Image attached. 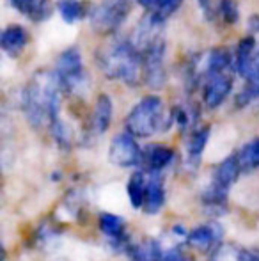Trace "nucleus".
<instances>
[{
  "label": "nucleus",
  "instance_id": "25",
  "mask_svg": "<svg viewBox=\"0 0 259 261\" xmlns=\"http://www.w3.org/2000/svg\"><path fill=\"white\" fill-rule=\"evenodd\" d=\"M197 4H199L200 11H203L204 18H206L208 21H211V23H213L215 18H217V14H215L213 0H197Z\"/></svg>",
  "mask_w": 259,
  "mask_h": 261
},
{
  "label": "nucleus",
  "instance_id": "23",
  "mask_svg": "<svg viewBox=\"0 0 259 261\" xmlns=\"http://www.w3.org/2000/svg\"><path fill=\"white\" fill-rule=\"evenodd\" d=\"M240 165H242L243 172H250L254 169L259 167V137L252 139L250 142H247L242 148V151L238 153Z\"/></svg>",
  "mask_w": 259,
  "mask_h": 261
},
{
  "label": "nucleus",
  "instance_id": "10",
  "mask_svg": "<svg viewBox=\"0 0 259 261\" xmlns=\"http://www.w3.org/2000/svg\"><path fill=\"white\" fill-rule=\"evenodd\" d=\"M28 32L18 23L7 25L0 36V46L9 57H18L28 45Z\"/></svg>",
  "mask_w": 259,
  "mask_h": 261
},
{
  "label": "nucleus",
  "instance_id": "9",
  "mask_svg": "<svg viewBox=\"0 0 259 261\" xmlns=\"http://www.w3.org/2000/svg\"><path fill=\"white\" fill-rule=\"evenodd\" d=\"M233 91V73H217L204 79L203 86V101L208 109H217L225 101Z\"/></svg>",
  "mask_w": 259,
  "mask_h": 261
},
{
  "label": "nucleus",
  "instance_id": "18",
  "mask_svg": "<svg viewBox=\"0 0 259 261\" xmlns=\"http://www.w3.org/2000/svg\"><path fill=\"white\" fill-rule=\"evenodd\" d=\"M146 189H148V171H137L131 174L128 185H126V194L130 197V203L133 208H144L146 201Z\"/></svg>",
  "mask_w": 259,
  "mask_h": 261
},
{
  "label": "nucleus",
  "instance_id": "11",
  "mask_svg": "<svg viewBox=\"0 0 259 261\" xmlns=\"http://www.w3.org/2000/svg\"><path fill=\"white\" fill-rule=\"evenodd\" d=\"M257 41L254 36H245L238 41L236 46V55H235V69L238 71V75H242L245 79L252 69L254 62L257 61Z\"/></svg>",
  "mask_w": 259,
  "mask_h": 261
},
{
  "label": "nucleus",
  "instance_id": "7",
  "mask_svg": "<svg viewBox=\"0 0 259 261\" xmlns=\"http://www.w3.org/2000/svg\"><path fill=\"white\" fill-rule=\"evenodd\" d=\"M165 39L163 36L151 45H148L142 54V73H144V82L151 89H162L167 82V71H165Z\"/></svg>",
  "mask_w": 259,
  "mask_h": 261
},
{
  "label": "nucleus",
  "instance_id": "15",
  "mask_svg": "<svg viewBox=\"0 0 259 261\" xmlns=\"http://www.w3.org/2000/svg\"><path fill=\"white\" fill-rule=\"evenodd\" d=\"M172 158H174L172 148L163 144H153L144 149L142 160L148 165V172H160L162 174V171L172 162Z\"/></svg>",
  "mask_w": 259,
  "mask_h": 261
},
{
  "label": "nucleus",
  "instance_id": "8",
  "mask_svg": "<svg viewBox=\"0 0 259 261\" xmlns=\"http://www.w3.org/2000/svg\"><path fill=\"white\" fill-rule=\"evenodd\" d=\"M142 156H144V151L137 144L133 135L128 134V132L116 135L112 139L110 148H108V160L114 165L123 169L135 167L142 162Z\"/></svg>",
  "mask_w": 259,
  "mask_h": 261
},
{
  "label": "nucleus",
  "instance_id": "17",
  "mask_svg": "<svg viewBox=\"0 0 259 261\" xmlns=\"http://www.w3.org/2000/svg\"><path fill=\"white\" fill-rule=\"evenodd\" d=\"M210 134H211V128L206 124V126H200V128H197V130H194L190 137H188L187 160L192 167H197V165L200 164V156H203L208 141H210Z\"/></svg>",
  "mask_w": 259,
  "mask_h": 261
},
{
  "label": "nucleus",
  "instance_id": "2",
  "mask_svg": "<svg viewBox=\"0 0 259 261\" xmlns=\"http://www.w3.org/2000/svg\"><path fill=\"white\" fill-rule=\"evenodd\" d=\"M98 68L108 80H118L135 87L144 80L142 54L131 39H118L96 52Z\"/></svg>",
  "mask_w": 259,
  "mask_h": 261
},
{
  "label": "nucleus",
  "instance_id": "5",
  "mask_svg": "<svg viewBox=\"0 0 259 261\" xmlns=\"http://www.w3.org/2000/svg\"><path fill=\"white\" fill-rule=\"evenodd\" d=\"M133 0H103L89 13L91 29L98 36H112L123 27L131 13Z\"/></svg>",
  "mask_w": 259,
  "mask_h": 261
},
{
  "label": "nucleus",
  "instance_id": "20",
  "mask_svg": "<svg viewBox=\"0 0 259 261\" xmlns=\"http://www.w3.org/2000/svg\"><path fill=\"white\" fill-rule=\"evenodd\" d=\"M100 229H101V233L107 234L116 244H123L126 238L125 237V229H126L125 219H121V217L116 215V213H101Z\"/></svg>",
  "mask_w": 259,
  "mask_h": 261
},
{
  "label": "nucleus",
  "instance_id": "3",
  "mask_svg": "<svg viewBox=\"0 0 259 261\" xmlns=\"http://www.w3.org/2000/svg\"><path fill=\"white\" fill-rule=\"evenodd\" d=\"M172 123V114L169 117L165 116L162 98L156 94H148L130 110L125 119V128L133 137L148 139L158 132H165Z\"/></svg>",
  "mask_w": 259,
  "mask_h": 261
},
{
  "label": "nucleus",
  "instance_id": "19",
  "mask_svg": "<svg viewBox=\"0 0 259 261\" xmlns=\"http://www.w3.org/2000/svg\"><path fill=\"white\" fill-rule=\"evenodd\" d=\"M256 98H259V57H257V61L254 62L250 73L245 76V86H243V89L240 91V94L236 96V107H238V109L247 107L249 103H252Z\"/></svg>",
  "mask_w": 259,
  "mask_h": 261
},
{
  "label": "nucleus",
  "instance_id": "1",
  "mask_svg": "<svg viewBox=\"0 0 259 261\" xmlns=\"http://www.w3.org/2000/svg\"><path fill=\"white\" fill-rule=\"evenodd\" d=\"M61 86L55 73L39 69L31 76L21 93V110L34 128L53 124L61 119Z\"/></svg>",
  "mask_w": 259,
  "mask_h": 261
},
{
  "label": "nucleus",
  "instance_id": "16",
  "mask_svg": "<svg viewBox=\"0 0 259 261\" xmlns=\"http://www.w3.org/2000/svg\"><path fill=\"white\" fill-rule=\"evenodd\" d=\"M220 234L222 233L217 226L208 224V226H199V227H195V229H192L190 233H188L187 240L192 247L197 249V251H210L218 242Z\"/></svg>",
  "mask_w": 259,
  "mask_h": 261
},
{
  "label": "nucleus",
  "instance_id": "14",
  "mask_svg": "<svg viewBox=\"0 0 259 261\" xmlns=\"http://www.w3.org/2000/svg\"><path fill=\"white\" fill-rule=\"evenodd\" d=\"M11 6L14 7V11L27 16L34 23H41V21L48 20L52 14L50 0H11Z\"/></svg>",
  "mask_w": 259,
  "mask_h": 261
},
{
  "label": "nucleus",
  "instance_id": "24",
  "mask_svg": "<svg viewBox=\"0 0 259 261\" xmlns=\"http://www.w3.org/2000/svg\"><path fill=\"white\" fill-rule=\"evenodd\" d=\"M215 14L224 25H236L240 21V6L236 0H218L215 6Z\"/></svg>",
  "mask_w": 259,
  "mask_h": 261
},
{
  "label": "nucleus",
  "instance_id": "6",
  "mask_svg": "<svg viewBox=\"0 0 259 261\" xmlns=\"http://www.w3.org/2000/svg\"><path fill=\"white\" fill-rule=\"evenodd\" d=\"M240 172H242V165H240L238 155H229L227 158L220 162L215 167L213 178L204 192V203L211 204V206H220L225 203V197L229 194L233 183L238 179Z\"/></svg>",
  "mask_w": 259,
  "mask_h": 261
},
{
  "label": "nucleus",
  "instance_id": "4",
  "mask_svg": "<svg viewBox=\"0 0 259 261\" xmlns=\"http://www.w3.org/2000/svg\"><path fill=\"white\" fill-rule=\"evenodd\" d=\"M55 76L59 80L61 91L71 96H80L89 87V75L83 68L82 54L76 46H69L57 57Z\"/></svg>",
  "mask_w": 259,
  "mask_h": 261
},
{
  "label": "nucleus",
  "instance_id": "22",
  "mask_svg": "<svg viewBox=\"0 0 259 261\" xmlns=\"http://www.w3.org/2000/svg\"><path fill=\"white\" fill-rule=\"evenodd\" d=\"M55 7L68 25L78 23L87 16V4L83 0H57Z\"/></svg>",
  "mask_w": 259,
  "mask_h": 261
},
{
  "label": "nucleus",
  "instance_id": "21",
  "mask_svg": "<svg viewBox=\"0 0 259 261\" xmlns=\"http://www.w3.org/2000/svg\"><path fill=\"white\" fill-rule=\"evenodd\" d=\"M131 261H162V249L160 244L153 238H146L140 244H135L128 251Z\"/></svg>",
  "mask_w": 259,
  "mask_h": 261
},
{
  "label": "nucleus",
  "instance_id": "13",
  "mask_svg": "<svg viewBox=\"0 0 259 261\" xmlns=\"http://www.w3.org/2000/svg\"><path fill=\"white\" fill-rule=\"evenodd\" d=\"M112 114H114V105L110 96L105 93L100 94L91 114V132L94 135H103L112 123Z\"/></svg>",
  "mask_w": 259,
  "mask_h": 261
},
{
  "label": "nucleus",
  "instance_id": "12",
  "mask_svg": "<svg viewBox=\"0 0 259 261\" xmlns=\"http://www.w3.org/2000/svg\"><path fill=\"white\" fill-rule=\"evenodd\" d=\"M165 204V189L160 172H148V189H146L144 212L148 215H155Z\"/></svg>",
  "mask_w": 259,
  "mask_h": 261
}]
</instances>
